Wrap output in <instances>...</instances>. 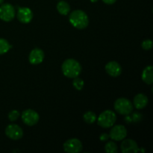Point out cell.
<instances>
[{
  "mask_svg": "<svg viewBox=\"0 0 153 153\" xmlns=\"http://www.w3.org/2000/svg\"><path fill=\"white\" fill-rule=\"evenodd\" d=\"M117 0H102V1L104 3L107 4H113L116 2Z\"/></svg>",
  "mask_w": 153,
  "mask_h": 153,
  "instance_id": "25",
  "label": "cell"
},
{
  "mask_svg": "<svg viewBox=\"0 0 153 153\" xmlns=\"http://www.w3.org/2000/svg\"><path fill=\"white\" fill-rule=\"evenodd\" d=\"M117 120V115L111 110L104 111L98 117V125L105 128H111Z\"/></svg>",
  "mask_w": 153,
  "mask_h": 153,
  "instance_id": "3",
  "label": "cell"
},
{
  "mask_svg": "<svg viewBox=\"0 0 153 153\" xmlns=\"http://www.w3.org/2000/svg\"><path fill=\"white\" fill-rule=\"evenodd\" d=\"M61 70L66 77L74 79L78 77L82 73V66L76 60L69 58L63 62Z\"/></svg>",
  "mask_w": 153,
  "mask_h": 153,
  "instance_id": "1",
  "label": "cell"
},
{
  "mask_svg": "<svg viewBox=\"0 0 153 153\" xmlns=\"http://www.w3.org/2000/svg\"><path fill=\"white\" fill-rule=\"evenodd\" d=\"M109 136L115 141H120L126 137L127 130L124 126L116 125L111 129Z\"/></svg>",
  "mask_w": 153,
  "mask_h": 153,
  "instance_id": "9",
  "label": "cell"
},
{
  "mask_svg": "<svg viewBox=\"0 0 153 153\" xmlns=\"http://www.w3.org/2000/svg\"><path fill=\"white\" fill-rule=\"evenodd\" d=\"M16 17L18 20L22 23H29L33 19V12L29 7H19L17 13H16Z\"/></svg>",
  "mask_w": 153,
  "mask_h": 153,
  "instance_id": "10",
  "label": "cell"
},
{
  "mask_svg": "<svg viewBox=\"0 0 153 153\" xmlns=\"http://www.w3.org/2000/svg\"><path fill=\"white\" fill-rule=\"evenodd\" d=\"M142 80L147 85H152L153 83V67L147 66L142 72Z\"/></svg>",
  "mask_w": 153,
  "mask_h": 153,
  "instance_id": "15",
  "label": "cell"
},
{
  "mask_svg": "<svg viewBox=\"0 0 153 153\" xmlns=\"http://www.w3.org/2000/svg\"><path fill=\"white\" fill-rule=\"evenodd\" d=\"M11 47V45H10L7 40L4 38H0V55L7 53Z\"/></svg>",
  "mask_w": 153,
  "mask_h": 153,
  "instance_id": "17",
  "label": "cell"
},
{
  "mask_svg": "<svg viewBox=\"0 0 153 153\" xmlns=\"http://www.w3.org/2000/svg\"><path fill=\"white\" fill-rule=\"evenodd\" d=\"M40 120L38 113L32 109H27L22 113V120L25 125L32 126L36 125Z\"/></svg>",
  "mask_w": 153,
  "mask_h": 153,
  "instance_id": "6",
  "label": "cell"
},
{
  "mask_svg": "<svg viewBox=\"0 0 153 153\" xmlns=\"http://www.w3.org/2000/svg\"><path fill=\"white\" fill-rule=\"evenodd\" d=\"M148 97L143 94H138L134 97L133 100V106L138 110L143 109L148 104Z\"/></svg>",
  "mask_w": 153,
  "mask_h": 153,
  "instance_id": "14",
  "label": "cell"
},
{
  "mask_svg": "<svg viewBox=\"0 0 153 153\" xmlns=\"http://www.w3.org/2000/svg\"><path fill=\"white\" fill-rule=\"evenodd\" d=\"M15 17V8L9 3L1 4L0 6V19L4 22H10Z\"/></svg>",
  "mask_w": 153,
  "mask_h": 153,
  "instance_id": "5",
  "label": "cell"
},
{
  "mask_svg": "<svg viewBox=\"0 0 153 153\" xmlns=\"http://www.w3.org/2000/svg\"><path fill=\"white\" fill-rule=\"evenodd\" d=\"M83 119L85 122L88 124H93L97 120V115L93 111H87L83 116Z\"/></svg>",
  "mask_w": 153,
  "mask_h": 153,
  "instance_id": "18",
  "label": "cell"
},
{
  "mask_svg": "<svg viewBox=\"0 0 153 153\" xmlns=\"http://www.w3.org/2000/svg\"><path fill=\"white\" fill-rule=\"evenodd\" d=\"M5 134L11 140H19L23 136V131L19 126L16 124L8 125L5 128Z\"/></svg>",
  "mask_w": 153,
  "mask_h": 153,
  "instance_id": "8",
  "label": "cell"
},
{
  "mask_svg": "<svg viewBox=\"0 0 153 153\" xmlns=\"http://www.w3.org/2000/svg\"><path fill=\"white\" fill-rule=\"evenodd\" d=\"M105 71L111 77H118L122 73V67L117 61H110L105 65Z\"/></svg>",
  "mask_w": 153,
  "mask_h": 153,
  "instance_id": "12",
  "label": "cell"
},
{
  "mask_svg": "<svg viewBox=\"0 0 153 153\" xmlns=\"http://www.w3.org/2000/svg\"><path fill=\"white\" fill-rule=\"evenodd\" d=\"M142 119V114L139 113H134L133 114L132 116L131 117V122H139L140 120H141Z\"/></svg>",
  "mask_w": 153,
  "mask_h": 153,
  "instance_id": "23",
  "label": "cell"
},
{
  "mask_svg": "<svg viewBox=\"0 0 153 153\" xmlns=\"http://www.w3.org/2000/svg\"><path fill=\"white\" fill-rule=\"evenodd\" d=\"M19 116H20V114H19V112L17 110H13L9 112L8 119L11 122H13V121H16V120H18Z\"/></svg>",
  "mask_w": 153,
  "mask_h": 153,
  "instance_id": "21",
  "label": "cell"
},
{
  "mask_svg": "<svg viewBox=\"0 0 153 153\" xmlns=\"http://www.w3.org/2000/svg\"><path fill=\"white\" fill-rule=\"evenodd\" d=\"M105 151L109 153H117L118 151L117 145L114 141H108L105 146Z\"/></svg>",
  "mask_w": 153,
  "mask_h": 153,
  "instance_id": "19",
  "label": "cell"
},
{
  "mask_svg": "<svg viewBox=\"0 0 153 153\" xmlns=\"http://www.w3.org/2000/svg\"><path fill=\"white\" fill-rule=\"evenodd\" d=\"M28 59L31 64H34V65L40 64V63L43 62V59H44V52L41 49L35 48L31 51Z\"/></svg>",
  "mask_w": 153,
  "mask_h": 153,
  "instance_id": "13",
  "label": "cell"
},
{
  "mask_svg": "<svg viewBox=\"0 0 153 153\" xmlns=\"http://www.w3.org/2000/svg\"><path fill=\"white\" fill-rule=\"evenodd\" d=\"M110 137V136H109V134H108L107 133H102V134L100 135V139L101 141H106V140H108V138Z\"/></svg>",
  "mask_w": 153,
  "mask_h": 153,
  "instance_id": "24",
  "label": "cell"
},
{
  "mask_svg": "<svg viewBox=\"0 0 153 153\" xmlns=\"http://www.w3.org/2000/svg\"><path fill=\"white\" fill-rule=\"evenodd\" d=\"M152 41L150 40V39H146V40H144L141 43V47L143 48L145 50H149L152 48Z\"/></svg>",
  "mask_w": 153,
  "mask_h": 153,
  "instance_id": "22",
  "label": "cell"
},
{
  "mask_svg": "<svg viewBox=\"0 0 153 153\" xmlns=\"http://www.w3.org/2000/svg\"><path fill=\"white\" fill-rule=\"evenodd\" d=\"M73 26L78 29H85L89 24V18L85 12L82 10H75L70 13L69 18Z\"/></svg>",
  "mask_w": 153,
  "mask_h": 153,
  "instance_id": "2",
  "label": "cell"
},
{
  "mask_svg": "<svg viewBox=\"0 0 153 153\" xmlns=\"http://www.w3.org/2000/svg\"><path fill=\"white\" fill-rule=\"evenodd\" d=\"M121 152L123 153H136L139 152L137 143L132 139H126L122 142L120 146Z\"/></svg>",
  "mask_w": 153,
  "mask_h": 153,
  "instance_id": "11",
  "label": "cell"
},
{
  "mask_svg": "<svg viewBox=\"0 0 153 153\" xmlns=\"http://www.w3.org/2000/svg\"><path fill=\"white\" fill-rule=\"evenodd\" d=\"M90 1H91V2H97V1H98V0H90Z\"/></svg>",
  "mask_w": 153,
  "mask_h": 153,
  "instance_id": "26",
  "label": "cell"
},
{
  "mask_svg": "<svg viewBox=\"0 0 153 153\" xmlns=\"http://www.w3.org/2000/svg\"><path fill=\"white\" fill-rule=\"evenodd\" d=\"M57 10L61 15H67L70 11V6L68 2L65 1H60L57 4Z\"/></svg>",
  "mask_w": 153,
  "mask_h": 153,
  "instance_id": "16",
  "label": "cell"
},
{
  "mask_svg": "<svg viewBox=\"0 0 153 153\" xmlns=\"http://www.w3.org/2000/svg\"><path fill=\"white\" fill-rule=\"evenodd\" d=\"M73 85L76 90L78 91H82L85 85V82L82 79L79 78V76L76 78H74V80L73 82Z\"/></svg>",
  "mask_w": 153,
  "mask_h": 153,
  "instance_id": "20",
  "label": "cell"
},
{
  "mask_svg": "<svg viewBox=\"0 0 153 153\" xmlns=\"http://www.w3.org/2000/svg\"><path fill=\"white\" fill-rule=\"evenodd\" d=\"M115 111L121 115H128L133 111V104L126 98H119L114 105Z\"/></svg>",
  "mask_w": 153,
  "mask_h": 153,
  "instance_id": "4",
  "label": "cell"
},
{
  "mask_svg": "<svg viewBox=\"0 0 153 153\" xmlns=\"http://www.w3.org/2000/svg\"><path fill=\"white\" fill-rule=\"evenodd\" d=\"M64 150L68 153H79L82 152L83 145L77 138H71L67 140L63 145Z\"/></svg>",
  "mask_w": 153,
  "mask_h": 153,
  "instance_id": "7",
  "label": "cell"
},
{
  "mask_svg": "<svg viewBox=\"0 0 153 153\" xmlns=\"http://www.w3.org/2000/svg\"><path fill=\"white\" fill-rule=\"evenodd\" d=\"M3 1H4V0H0V4H2V3H3Z\"/></svg>",
  "mask_w": 153,
  "mask_h": 153,
  "instance_id": "27",
  "label": "cell"
}]
</instances>
